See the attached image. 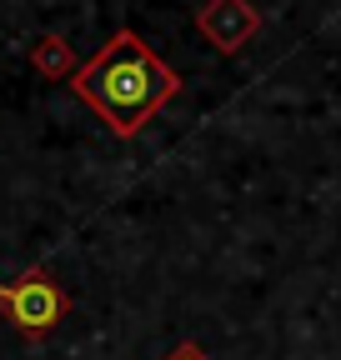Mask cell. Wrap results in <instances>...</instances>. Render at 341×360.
Listing matches in <instances>:
<instances>
[{"instance_id": "obj_5", "label": "cell", "mask_w": 341, "mask_h": 360, "mask_svg": "<svg viewBox=\"0 0 341 360\" xmlns=\"http://www.w3.org/2000/svg\"><path fill=\"white\" fill-rule=\"evenodd\" d=\"M166 360H211V355H206V350H201L196 340H181V345H176V350H170Z\"/></svg>"}, {"instance_id": "obj_4", "label": "cell", "mask_w": 341, "mask_h": 360, "mask_svg": "<svg viewBox=\"0 0 341 360\" xmlns=\"http://www.w3.org/2000/svg\"><path fill=\"white\" fill-rule=\"evenodd\" d=\"M30 70L46 75V80H75L80 60H75V51H70V40H61V35H35V45H30Z\"/></svg>"}, {"instance_id": "obj_1", "label": "cell", "mask_w": 341, "mask_h": 360, "mask_svg": "<svg viewBox=\"0 0 341 360\" xmlns=\"http://www.w3.org/2000/svg\"><path fill=\"white\" fill-rule=\"evenodd\" d=\"M70 90L106 120L111 135L131 141V135H141V125L181 90V75L170 70L136 30H116L101 51L75 70Z\"/></svg>"}, {"instance_id": "obj_2", "label": "cell", "mask_w": 341, "mask_h": 360, "mask_svg": "<svg viewBox=\"0 0 341 360\" xmlns=\"http://www.w3.org/2000/svg\"><path fill=\"white\" fill-rule=\"evenodd\" d=\"M0 305H6V321L25 340H40V335H51L66 321L70 295L61 290V281L51 276L46 265H35V270H25L20 281H0Z\"/></svg>"}, {"instance_id": "obj_3", "label": "cell", "mask_w": 341, "mask_h": 360, "mask_svg": "<svg viewBox=\"0 0 341 360\" xmlns=\"http://www.w3.org/2000/svg\"><path fill=\"white\" fill-rule=\"evenodd\" d=\"M266 25V15L251 6V0H206L196 11V30L206 35V45L216 56H241L246 40H256Z\"/></svg>"}]
</instances>
